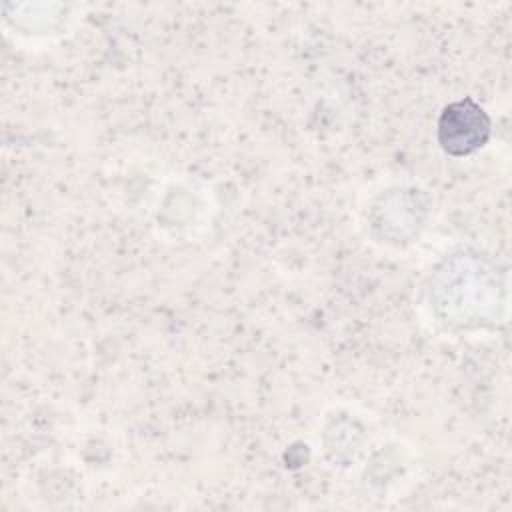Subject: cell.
Returning a JSON list of instances; mask_svg holds the SVG:
<instances>
[{"instance_id": "1", "label": "cell", "mask_w": 512, "mask_h": 512, "mask_svg": "<svg viewBox=\"0 0 512 512\" xmlns=\"http://www.w3.org/2000/svg\"><path fill=\"white\" fill-rule=\"evenodd\" d=\"M490 134V120L472 100L452 102L438 122V140L448 154L462 156L480 148Z\"/></svg>"}]
</instances>
